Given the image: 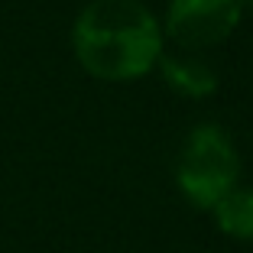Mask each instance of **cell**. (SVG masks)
Returning <instances> with one entry per match:
<instances>
[{
  "instance_id": "6da1fadb",
  "label": "cell",
  "mask_w": 253,
  "mask_h": 253,
  "mask_svg": "<svg viewBox=\"0 0 253 253\" xmlns=\"http://www.w3.org/2000/svg\"><path fill=\"white\" fill-rule=\"evenodd\" d=\"M163 26L143 0H91L72 26L78 65L101 82H130L156 68Z\"/></svg>"
},
{
  "instance_id": "7a4b0ae2",
  "label": "cell",
  "mask_w": 253,
  "mask_h": 253,
  "mask_svg": "<svg viewBox=\"0 0 253 253\" xmlns=\"http://www.w3.org/2000/svg\"><path fill=\"white\" fill-rule=\"evenodd\" d=\"M240 153L231 133L217 124H198L185 136L175 163V182L182 195L198 208H214L227 192L237 188Z\"/></svg>"
},
{
  "instance_id": "3957f363",
  "label": "cell",
  "mask_w": 253,
  "mask_h": 253,
  "mask_svg": "<svg viewBox=\"0 0 253 253\" xmlns=\"http://www.w3.org/2000/svg\"><path fill=\"white\" fill-rule=\"evenodd\" d=\"M240 16V0H172L163 36H169L182 52H201L221 45L237 30Z\"/></svg>"
},
{
  "instance_id": "277c9868",
  "label": "cell",
  "mask_w": 253,
  "mask_h": 253,
  "mask_svg": "<svg viewBox=\"0 0 253 253\" xmlns=\"http://www.w3.org/2000/svg\"><path fill=\"white\" fill-rule=\"evenodd\" d=\"M156 68L166 84L185 97H211L217 91V72L198 52H163Z\"/></svg>"
},
{
  "instance_id": "5b68a950",
  "label": "cell",
  "mask_w": 253,
  "mask_h": 253,
  "mask_svg": "<svg viewBox=\"0 0 253 253\" xmlns=\"http://www.w3.org/2000/svg\"><path fill=\"white\" fill-rule=\"evenodd\" d=\"M211 211H214V221L224 234H231L237 240H253V188L237 185Z\"/></svg>"
},
{
  "instance_id": "8992f818",
  "label": "cell",
  "mask_w": 253,
  "mask_h": 253,
  "mask_svg": "<svg viewBox=\"0 0 253 253\" xmlns=\"http://www.w3.org/2000/svg\"><path fill=\"white\" fill-rule=\"evenodd\" d=\"M240 7H244V10H253V0H240Z\"/></svg>"
}]
</instances>
